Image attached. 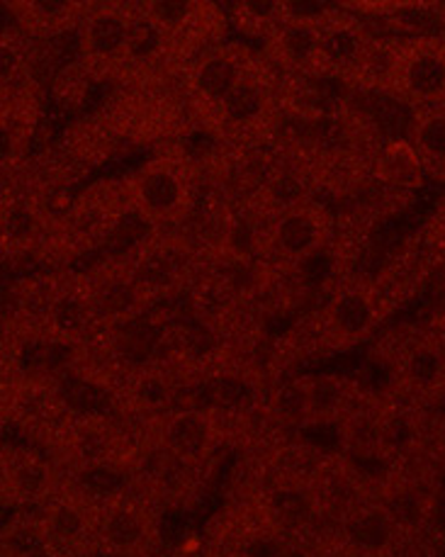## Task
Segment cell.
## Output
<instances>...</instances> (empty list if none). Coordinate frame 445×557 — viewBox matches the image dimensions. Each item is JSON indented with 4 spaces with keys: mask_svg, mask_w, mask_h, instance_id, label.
I'll use <instances>...</instances> for the list:
<instances>
[{
    "mask_svg": "<svg viewBox=\"0 0 445 557\" xmlns=\"http://www.w3.org/2000/svg\"><path fill=\"white\" fill-rule=\"evenodd\" d=\"M392 368V399L419 409L445 405V324H399L378 338Z\"/></svg>",
    "mask_w": 445,
    "mask_h": 557,
    "instance_id": "obj_1",
    "label": "cell"
},
{
    "mask_svg": "<svg viewBox=\"0 0 445 557\" xmlns=\"http://www.w3.org/2000/svg\"><path fill=\"white\" fill-rule=\"evenodd\" d=\"M317 317L331 354H341V350L368 342L387 319L382 314L370 277L363 275L346 277V281L331 285L324 302L317 309Z\"/></svg>",
    "mask_w": 445,
    "mask_h": 557,
    "instance_id": "obj_5",
    "label": "cell"
},
{
    "mask_svg": "<svg viewBox=\"0 0 445 557\" xmlns=\"http://www.w3.org/2000/svg\"><path fill=\"white\" fill-rule=\"evenodd\" d=\"M96 86L98 78L90 74V69L81 59L71 61L49 78V100L64 115H78L86 110Z\"/></svg>",
    "mask_w": 445,
    "mask_h": 557,
    "instance_id": "obj_13",
    "label": "cell"
},
{
    "mask_svg": "<svg viewBox=\"0 0 445 557\" xmlns=\"http://www.w3.org/2000/svg\"><path fill=\"white\" fill-rule=\"evenodd\" d=\"M66 474L47 450L10 441L0 453V494L10 511H37L64 487Z\"/></svg>",
    "mask_w": 445,
    "mask_h": 557,
    "instance_id": "obj_6",
    "label": "cell"
},
{
    "mask_svg": "<svg viewBox=\"0 0 445 557\" xmlns=\"http://www.w3.org/2000/svg\"><path fill=\"white\" fill-rule=\"evenodd\" d=\"M0 557H78L51 539L37 511H10L0 533Z\"/></svg>",
    "mask_w": 445,
    "mask_h": 557,
    "instance_id": "obj_11",
    "label": "cell"
},
{
    "mask_svg": "<svg viewBox=\"0 0 445 557\" xmlns=\"http://www.w3.org/2000/svg\"><path fill=\"white\" fill-rule=\"evenodd\" d=\"M421 239L429 246L431 253L445 265V195L436 202V208L431 210L429 220L423 222Z\"/></svg>",
    "mask_w": 445,
    "mask_h": 557,
    "instance_id": "obj_15",
    "label": "cell"
},
{
    "mask_svg": "<svg viewBox=\"0 0 445 557\" xmlns=\"http://www.w3.org/2000/svg\"><path fill=\"white\" fill-rule=\"evenodd\" d=\"M407 139L417 149L427 178L445 183V108L413 112Z\"/></svg>",
    "mask_w": 445,
    "mask_h": 557,
    "instance_id": "obj_12",
    "label": "cell"
},
{
    "mask_svg": "<svg viewBox=\"0 0 445 557\" xmlns=\"http://www.w3.org/2000/svg\"><path fill=\"white\" fill-rule=\"evenodd\" d=\"M299 557H385V555L360 548V545H356L354 541H348L336 525H326V529L319 533L302 553H299Z\"/></svg>",
    "mask_w": 445,
    "mask_h": 557,
    "instance_id": "obj_14",
    "label": "cell"
},
{
    "mask_svg": "<svg viewBox=\"0 0 445 557\" xmlns=\"http://www.w3.org/2000/svg\"><path fill=\"white\" fill-rule=\"evenodd\" d=\"M200 557H297V553L261 504L226 499L207 521Z\"/></svg>",
    "mask_w": 445,
    "mask_h": 557,
    "instance_id": "obj_3",
    "label": "cell"
},
{
    "mask_svg": "<svg viewBox=\"0 0 445 557\" xmlns=\"http://www.w3.org/2000/svg\"><path fill=\"white\" fill-rule=\"evenodd\" d=\"M372 181L390 190L413 195L427 183V171L409 139L385 141L372 161Z\"/></svg>",
    "mask_w": 445,
    "mask_h": 557,
    "instance_id": "obj_10",
    "label": "cell"
},
{
    "mask_svg": "<svg viewBox=\"0 0 445 557\" xmlns=\"http://www.w3.org/2000/svg\"><path fill=\"white\" fill-rule=\"evenodd\" d=\"M134 5H88L78 27L81 61L98 81L120 78L127 71V39Z\"/></svg>",
    "mask_w": 445,
    "mask_h": 557,
    "instance_id": "obj_7",
    "label": "cell"
},
{
    "mask_svg": "<svg viewBox=\"0 0 445 557\" xmlns=\"http://www.w3.org/2000/svg\"><path fill=\"white\" fill-rule=\"evenodd\" d=\"M98 511L100 499L90 494L78 482H64L54 497L45 507L37 509L47 533L61 548L78 557H100L98 555Z\"/></svg>",
    "mask_w": 445,
    "mask_h": 557,
    "instance_id": "obj_8",
    "label": "cell"
},
{
    "mask_svg": "<svg viewBox=\"0 0 445 557\" xmlns=\"http://www.w3.org/2000/svg\"><path fill=\"white\" fill-rule=\"evenodd\" d=\"M307 395V429L341 426L368 395L354 377L338 373L302 375Z\"/></svg>",
    "mask_w": 445,
    "mask_h": 557,
    "instance_id": "obj_9",
    "label": "cell"
},
{
    "mask_svg": "<svg viewBox=\"0 0 445 557\" xmlns=\"http://www.w3.org/2000/svg\"><path fill=\"white\" fill-rule=\"evenodd\" d=\"M127 181L132 210L153 230L181 226L200 208L202 181L175 151H163L134 171Z\"/></svg>",
    "mask_w": 445,
    "mask_h": 557,
    "instance_id": "obj_2",
    "label": "cell"
},
{
    "mask_svg": "<svg viewBox=\"0 0 445 557\" xmlns=\"http://www.w3.org/2000/svg\"><path fill=\"white\" fill-rule=\"evenodd\" d=\"M165 548V516L141 494L124 487L100 499V557H159Z\"/></svg>",
    "mask_w": 445,
    "mask_h": 557,
    "instance_id": "obj_4",
    "label": "cell"
}]
</instances>
